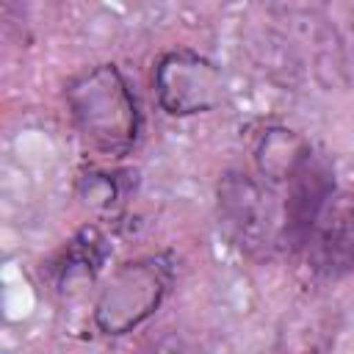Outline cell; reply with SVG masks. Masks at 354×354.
Returning <instances> with one entry per match:
<instances>
[{
  "label": "cell",
  "mask_w": 354,
  "mask_h": 354,
  "mask_svg": "<svg viewBox=\"0 0 354 354\" xmlns=\"http://www.w3.org/2000/svg\"><path fill=\"white\" fill-rule=\"evenodd\" d=\"M304 141L299 136H293L290 130H282V127H274V130H266V136L260 138L257 144V166L266 177L271 180H285L290 174V169L296 166V160L301 158L304 152Z\"/></svg>",
  "instance_id": "cell-9"
},
{
  "label": "cell",
  "mask_w": 354,
  "mask_h": 354,
  "mask_svg": "<svg viewBox=\"0 0 354 354\" xmlns=\"http://www.w3.org/2000/svg\"><path fill=\"white\" fill-rule=\"evenodd\" d=\"M174 277L171 254H147L119 266L94 301V326L102 335H127L160 307Z\"/></svg>",
  "instance_id": "cell-2"
},
{
  "label": "cell",
  "mask_w": 354,
  "mask_h": 354,
  "mask_svg": "<svg viewBox=\"0 0 354 354\" xmlns=\"http://www.w3.org/2000/svg\"><path fill=\"white\" fill-rule=\"evenodd\" d=\"M152 86L158 105L171 116L207 113L227 97V80L221 69L191 50L163 53L155 64Z\"/></svg>",
  "instance_id": "cell-4"
},
{
  "label": "cell",
  "mask_w": 354,
  "mask_h": 354,
  "mask_svg": "<svg viewBox=\"0 0 354 354\" xmlns=\"http://www.w3.org/2000/svg\"><path fill=\"white\" fill-rule=\"evenodd\" d=\"M285 335V348L293 354H324L335 340V324L326 307H307L293 318V326Z\"/></svg>",
  "instance_id": "cell-8"
},
{
  "label": "cell",
  "mask_w": 354,
  "mask_h": 354,
  "mask_svg": "<svg viewBox=\"0 0 354 354\" xmlns=\"http://www.w3.org/2000/svg\"><path fill=\"white\" fill-rule=\"evenodd\" d=\"M108 257V241L94 230H80L50 263V277L58 288H69L72 282L91 279Z\"/></svg>",
  "instance_id": "cell-7"
},
{
  "label": "cell",
  "mask_w": 354,
  "mask_h": 354,
  "mask_svg": "<svg viewBox=\"0 0 354 354\" xmlns=\"http://www.w3.org/2000/svg\"><path fill=\"white\" fill-rule=\"evenodd\" d=\"M66 108L80 138L100 155H127L141 130V113L136 94L113 64H100L66 86Z\"/></svg>",
  "instance_id": "cell-1"
},
{
  "label": "cell",
  "mask_w": 354,
  "mask_h": 354,
  "mask_svg": "<svg viewBox=\"0 0 354 354\" xmlns=\"http://www.w3.org/2000/svg\"><path fill=\"white\" fill-rule=\"evenodd\" d=\"M304 257L313 274L340 279L354 271V188L335 194L310 232Z\"/></svg>",
  "instance_id": "cell-6"
},
{
  "label": "cell",
  "mask_w": 354,
  "mask_h": 354,
  "mask_svg": "<svg viewBox=\"0 0 354 354\" xmlns=\"http://www.w3.org/2000/svg\"><path fill=\"white\" fill-rule=\"evenodd\" d=\"M221 232L249 257H266L279 243L282 224L271 194L246 171H224L216 188Z\"/></svg>",
  "instance_id": "cell-3"
},
{
  "label": "cell",
  "mask_w": 354,
  "mask_h": 354,
  "mask_svg": "<svg viewBox=\"0 0 354 354\" xmlns=\"http://www.w3.org/2000/svg\"><path fill=\"white\" fill-rule=\"evenodd\" d=\"M138 354H205V348L194 335L183 329H169L160 337L149 340Z\"/></svg>",
  "instance_id": "cell-10"
},
{
  "label": "cell",
  "mask_w": 354,
  "mask_h": 354,
  "mask_svg": "<svg viewBox=\"0 0 354 354\" xmlns=\"http://www.w3.org/2000/svg\"><path fill=\"white\" fill-rule=\"evenodd\" d=\"M285 207H282V232L279 243L290 252H304L313 227L318 224L324 207L335 196V169L329 158L310 144L301 158L285 177Z\"/></svg>",
  "instance_id": "cell-5"
}]
</instances>
